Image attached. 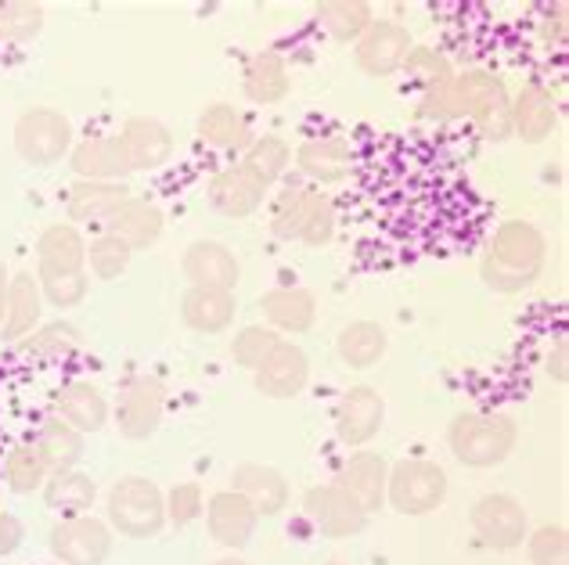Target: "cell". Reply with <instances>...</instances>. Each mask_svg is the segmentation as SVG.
I'll return each instance as SVG.
<instances>
[{"label": "cell", "instance_id": "1", "mask_svg": "<svg viewBox=\"0 0 569 565\" xmlns=\"http://www.w3.org/2000/svg\"><path fill=\"white\" fill-rule=\"evenodd\" d=\"M426 112L455 119V115H472L479 130L490 141H505L512 133V98H508L505 83L490 72H458L447 80L440 91L426 94Z\"/></svg>", "mask_w": 569, "mask_h": 565}, {"label": "cell", "instance_id": "2", "mask_svg": "<svg viewBox=\"0 0 569 565\" xmlns=\"http://www.w3.org/2000/svg\"><path fill=\"white\" fill-rule=\"evenodd\" d=\"M545 256H548L545 234L533 224H527V220H508L493 234V245L483 256V263H479V278H483L487 289L512 295L533 285L545 266Z\"/></svg>", "mask_w": 569, "mask_h": 565}, {"label": "cell", "instance_id": "3", "mask_svg": "<svg viewBox=\"0 0 569 565\" xmlns=\"http://www.w3.org/2000/svg\"><path fill=\"white\" fill-rule=\"evenodd\" d=\"M447 443H451L455 457L469 468H493L516 451L519 443V428L512 418L505 414H458V418L447 425Z\"/></svg>", "mask_w": 569, "mask_h": 565}, {"label": "cell", "instance_id": "4", "mask_svg": "<svg viewBox=\"0 0 569 565\" xmlns=\"http://www.w3.org/2000/svg\"><path fill=\"white\" fill-rule=\"evenodd\" d=\"M109 526L130 541L159 537L167 526V494L144 475H123L109 490Z\"/></svg>", "mask_w": 569, "mask_h": 565}, {"label": "cell", "instance_id": "5", "mask_svg": "<svg viewBox=\"0 0 569 565\" xmlns=\"http://www.w3.org/2000/svg\"><path fill=\"white\" fill-rule=\"evenodd\" d=\"M447 472L437 461H400V465H389V480H386V501L389 508L400 515H429L437 512L447 501Z\"/></svg>", "mask_w": 569, "mask_h": 565}, {"label": "cell", "instance_id": "6", "mask_svg": "<svg viewBox=\"0 0 569 565\" xmlns=\"http://www.w3.org/2000/svg\"><path fill=\"white\" fill-rule=\"evenodd\" d=\"M14 152L29 167H54L72 152V119L58 109H26L14 123Z\"/></svg>", "mask_w": 569, "mask_h": 565}, {"label": "cell", "instance_id": "7", "mask_svg": "<svg viewBox=\"0 0 569 565\" xmlns=\"http://www.w3.org/2000/svg\"><path fill=\"white\" fill-rule=\"evenodd\" d=\"M162 414H167V385L156 375H133L127 379L123 393H119V407H116V425L123 440H152L162 425Z\"/></svg>", "mask_w": 569, "mask_h": 565}, {"label": "cell", "instance_id": "8", "mask_svg": "<svg viewBox=\"0 0 569 565\" xmlns=\"http://www.w3.org/2000/svg\"><path fill=\"white\" fill-rule=\"evenodd\" d=\"M58 565H104L112 555V526L94 515L58 518L48 537Z\"/></svg>", "mask_w": 569, "mask_h": 565}, {"label": "cell", "instance_id": "9", "mask_svg": "<svg viewBox=\"0 0 569 565\" xmlns=\"http://www.w3.org/2000/svg\"><path fill=\"white\" fill-rule=\"evenodd\" d=\"M303 515H307V523L318 529L321 537H328V541L357 537V533H361L365 523H368L365 508L339 483H321V486L307 490Z\"/></svg>", "mask_w": 569, "mask_h": 565}, {"label": "cell", "instance_id": "10", "mask_svg": "<svg viewBox=\"0 0 569 565\" xmlns=\"http://www.w3.org/2000/svg\"><path fill=\"white\" fill-rule=\"evenodd\" d=\"M472 529L493 552H512L530 533V518L512 494H487L472 504Z\"/></svg>", "mask_w": 569, "mask_h": 565}, {"label": "cell", "instance_id": "11", "mask_svg": "<svg viewBox=\"0 0 569 565\" xmlns=\"http://www.w3.org/2000/svg\"><path fill=\"white\" fill-rule=\"evenodd\" d=\"M386 422V400L371 385H350L336 404V436L347 447H365Z\"/></svg>", "mask_w": 569, "mask_h": 565}, {"label": "cell", "instance_id": "12", "mask_svg": "<svg viewBox=\"0 0 569 565\" xmlns=\"http://www.w3.org/2000/svg\"><path fill=\"white\" fill-rule=\"evenodd\" d=\"M411 33L400 22H371L365 37L357 40V69L368 77H393L411 54Z\"/></svg>", "mask_w": 569, "mask_h": 565}, {"label": "cell", "instance_id": "13", "mask_svg": "<svg viewBox=\"0 0 569 565\" xmlns=\"http://www.w3.org/2000/svg\"><path fill=\"white\" fill-rule=\"evenodd\" d=\"M257 375V390L267 400H292L307 390L310 382V356L296 346V342H281L267 353V361L252 371Z\"/></svg>", "mask_w": 569, "mask_h": 565}, {"label": "cell", "instance_id": "14", "mask_svg": "<svg viewBox=\"0 0 569 565\" xmlns=\"http://www.w3.org/2000/svg\"><path fill=\"white\" fill-rule=\"evenodd\" d=\"M257 523H260L257 508H252L242 494H234V490H220V494H213L206 501L209 537L223 547H231V552H242V547L252 541Z\"/></svg>", "mask_w": 569, "mask_h": 565}, {"label": "cell", "instance_id": "15", "mask_svg": "<svg viewBox=\"0 0 569 565\" xmlns=\"http://www.w3.org/2000/svg\"><path fill=\"white\" fill-rule=\"evenodd\" d=\"M263 195H267V184L257 181L242 162H234V167L220 170L213 181H209V205L228 216V220H246L252 216L263 205Z\"/></svg>", "mask_w": 569, "mask_h": 565}, {"label": "cell", "instance_id": "16", "mask_svg": "<svg viewBox=\"0 0 569 565\" xmlns=\"http://www.w3.org/2000/svg\"><path fill=\"white\" fill-rule=\"evenodd\" d=\"M181 271L191 281V289H217V292H234L238 285V266L234 252L223 245V242H194L188 245L184 260H181Z\"/></svg>", "mask_w": 569, "mask_h": 565}, {"label": "cell", "instance_id": "17", "mask_svg": "<svg viewBox=\"0 0 569 565\" xmlns=\"http://www.w3.org/2000/svg\"><path fill=\"white\" fill-rule=\"evenodd\" d=\"M123 152L130 170H159L162 162H170L173 155V133L167 123H159L152 115H133L123 123Z\"/></svg>", "mask_w": 569, "mask_h": 565}, {"label": "cell", "instance_id": "18", "mask_svg": "<svg viewBox=\"0 0 569 565\" xmlns=\"http://www.w3.org/2000/svg\"><path fill=\"white\" fill-rule=\"evenodd\" d=\"M231 490L242 494L263 518L278 515L284 504H289V480H284L274 465L242 461V465H234V472H231Z\"/></svg>", "mask_w": 569, "mask_h": 565}, {"label": "cell", "instance_id": "19", "mask_svg": "<svg viewBox=\"0 0 569 565\" xmlns=\"http://www.w3.org/2000/svg\"><path fill=\"white\" fill-rule=\"evenodd\" d=\"M386 480H389V461L376 451L350 454L347 465L339 472V486L361 504L365 515L379 512L386 504Z\"/></svg>", "mask_w": 569, "mask_h": 565}, {"label": "cell", "instance_id": "20", "mask_svg": "<svg viewBox=\"0 0 569 565\" xmlns=\"http://www.w3.org/2000/svg\"><path fill=\"white\" fill-rule=\"evenodd\" d=\"M87 263V242L77 224H51L37 242V278L80 274Z\"/></svg>", "mask_w": 569, "mask_h": 565}, {"label": "cell", "instance_id": "21", "mask_svg": "<svg viewBox=\"0 0 569 565\" xmlns=\"http://www.w3.org/2000/svg\"><path fill=\"white\" fill-rule=\"evenodd\" d=\"M40 310H43V292H40L37 274H29V271L11 274L8 278V300H4V324H0V339L22 342L40 324Z\"/></svg>", "mask_w": 569, "mask_h": 565}, {"label": "cell", "instance_id": "22", "mask_svg": "<svg viewBox=\"0 0 569 565\" xmlns=\"http://www.w3.org/2000/svg\"><path fill=\"white\" fill-rule=\"evenodd\" d=\"M54 407H58V418L66 425H72L77 433L91 436L101 433L109 425V400L91 382H69L58 390L54 396Z\"/></svg>", "mask_w": 569, "mask_h": 565}, {"label": "cell", "instance_id": "23", "mask_svg": "<svg viewBox=\"0 0 569 565\" xmlns=\"http://www.w3.org/2000/svg\"><path fill=\"white\" fill-rule=\"evenodd\" d=\"M101 231H109V234L119 238V242H127L130 252L152 249L162 238V210L156 202H144V199L130 195L109 220H104Z\"/></svg>", "mask_w": 569, "mask_h": 565}, {"label": "cell", "instance_id": "24", "mask_svg": "<svg viewBox=\"0 0 569 565\" xmlns=\"http://www.w3.org/2000/svg\"><path fill=\"white\" fill-rule=\"evenodd\" d=\"M69 162H72V170H77L80 181H119L123 184V176L133 173L119 133L116 138H91V141L77 144L69 152Z\"/></svg>", "mask_w": 569, "mask_h": 565}, {"label": "cell", "instance_id": "25", "mask_svg": "<svg viewBox=\"0 0 569 565\" xmlns=\"http://www.w3.org/2000/svg\"><path fill=\"white\" fill-rule=\"evenodd\" d=\"M238 303L234 292H217V289H188L181 300V317L191 332L199 335H220L234 324Z\"/></svg>", "mask_w": 569, "mask_h": 565}, {"label": "cell", "instance_id": "26", "mask_svg": "<svg viewBox=\"0 0 569 565\" xmlns=\"http://www.w3.org/2000/svg\"><path fill=\"white\" fill-rule=\"evenodd\" d=\"M260 310L278 332H292V335L310 332L313 321H318V300H313L307 289H271V292H263Z\"/></svg>", "mask_w": 569, "mask_h": 565}, {"label": "cell", "instance_id": "27", "mask_svg": "<svg viewBox=\"0 0 569 565\" xmlns=\"http://www.w3.org/2000/svg\"><path fill=\"white\" fill-rule=\"evenodd\" d=\"M559 123V109L556 98H551L545 87H527L516 101H512V133H519L527 144H541L551 138V130Z\"/></svg>", "mask_w": 569, "mask_h": 565}, {"label": "cell", "instance_id": "28", "mask_svg": "<svg viewBox=\"0 0 569 565\" xmlns=\"http://www.w3.org/2000/svg\"><path fill=\"white\" fill-rule=\"evenodd\" d=\"M43 501H48V508L58 512L62 518L91 515L94 501H98V483L87 472H77V468L54 472V475H48V483H43Z\"/></svg>", "mask_w": 569, "mask_h": 565}, {"label": "cell", "instance_id": "29", "mask_svg": "<svg viewBox=\"0 0 569 565\" xmlns=\"http://www.w3.org/2000/svg\"><path fill=\"white\" fill-rule=\"evenodd\" d=\"M130 199V188L119 181H77L69 191V220L104 224Z\"/></svg>", "mask_w": 569, "mask_h": 565}, {"label": "cell", "instance_id": "30", "mask_svg": "<svg viewBox=\"0 0 569 565\" xmlns=\"http://www.w3.org/2000/svg\"><path fill=\"white\" fill-rule=\"evenodd\" d=\"M350 162H353L350 144L342 138H313L307 144H299V152H296V167L321 184L342 181V176L350 173Z\"/></svg>", "mask_w": 569, "mask_h": 565}, {"label": "cell", "instance_id": "31", "mask_svg": "<svg viewBox=\"0 0 569 565\" xmlns=\"http://www.w3.org/2000/svg\"><path fill=\"white\" fill-rule=\"evenodd\" d=\"M386 346H389V335H386L382 324H376V321H353L336 339L339 361L347 364V367H357V371L379 364Z\"/></svg>", "mask_w": 569, "mask_h": 565}, {"label": "cell", "instance_id": "32", "mask_svg": "<svg viewBox=\"0 0 569 565\" xmlns=\"http://www.w3.org/2000/svg\"><path fill=\"white\" fill-rule=\"evenodd\" d=\"M289 65L278 51H260L246 69V98L257 105H278L289 98Z\"/></svg>", "mask_w": 569, "mask_h": 565}, {"label": "cell", "instance_id": "33", "mask_svg": "<svg viewBox=\"0 0 569 565\" xmlns=\"http://www.w3.org/2000/svg\"><path fill=\"white\" fill-rule=\"evenodd\" d=\"M33 443H37V451L43 454V461H48L51 475L77 468L80 461H83V451H87L83 433H77V428L66 425L62 418H48V422H43Z\"/></svg>", "mask_w": 569, "mask_h": 565}, {"label": "cell", "instance_id": "34", "mask_svg": "<svg viewBox=\"0 0 569 565\" xmlns=\"http://www.w3.org/2000/svg\"><path fill=\"white\" fill-rule=\"evenodd\" d=\"M199 138L206 144L220 148V152H238V148H249L252 144V133H249V123L242 119L234 105H209L202 115H199Z\"/></svg>", "mask_w": 569, "mask_h": 565}, {"label": "cell", "instance_id": "35", "mask_svg": "<svg viewBox=\"0 0 569 565\" xmlns=\"http://www.w3.org/2000/svg\"><path fill=\"white\" fill-rule=\"evenodd\" d=\"M318 22L339 43H357L376 19H371V8L365 0H325V4H318Z\"/></svg>", "mask_w": 569, "mask_h": 565}, {"label": "cell", "instance_id": "36", "mask_svg": "<svg viewBox=\"0 0 569 565\" xmlns=\"http://www.w3.org/2000/svg\"><path fill=\"white\" fill-rule=\"evenodd\" d=\"M19 350L29 356H43V361H62V356H72L80 350V329H72L69 321H51L43 329H33L22 342Z\"/></svg>", "mask_w": 569, "mask_h": 565}, {"label": "cell", "instance_id": "37", "mask_svg": "<svg viewBox=\"0 0 569 565\" xmlns=\"http://www.w3.org/2000/svg\"><path fill=\"white\" fill-rule=\"evenodd\" d=\"M289 162H292V148L281 138H252V144L242 155V167L257 176V181H263L267 188H271L274 181H281L284 170H289Z\"/></svg>", "mask_w": 569, "mask_h": 565}, {"label": "cell", "instance_id": "38", "mask_svg": "<svg viewBox=\"0 0 569 565\" xmlns=\"http://www.w3.org/2000/svg\"><path fill=\"white\" fill-rule=\"evenodd\" d=\"M48 461L37 451V443H19L8 461H4V483L14 490V494H33V490H43L48 483Z\"/></svg>", "mask_w": 569, "mask_h": 565}, {"label": "cell", "instance_id": "39", "mask_svg": "<svg viewBox=\"0 0 569 565\" xmlns=\"http://www.w3.org/2000/svg\"><path fill=\"white\" fill-rule=\"evenodd\" d=\"M43 4L33 0H0V43H29L43 33Z\"/></svg>", "mask_w": 569, "mask_h": 565}, {"label": "cell", "instance_id": "40", "mask_svg": "<svg viewBox=\"0 0 569 565\" xmlns=\"http://www.w3.org/2000/svg\"><path fill=\"white\" fill-rule=\"evenodd\" d=\"M130 245L119 242L116 234L101 231L98 238H91V245H87V263H91V274L101 278V281H116L127 274L130 266Z\"/></svg>", "mask_w": 569, "mask_h": 565}, {"label": "cell", "instance_id": "41", "mask_svg": "<svg viewBox=\"0 0 569 565\" xmlns=\"http://www.w3.org/2000/svg\"><path fill=\"white\" fill-rule=\"evenodd\" d=\"M336 234V205L321 191H307V210H303V224H299V242L310 249H321L332 242Z\"/></svg>", "mask_w": 569, "mask_h": 565}, {"label": "cell", "instance_id": "42", "mask_svg": "<svg viewBox=\"0 0 569 565\" xmlns=\"http://www.w3.org/2000/svg\"><path fill=\"white\" fill-rule=\"evenodd\" d=\"M278 346V335L271 329H260V324H249V329H242L234 335L231 342V356H234V364H242L249 371H257L263 361H267V353H271Z\"/></svg>", "mask_w": 569, "mask_h": 565}, {"label": "cell", "instance_id": "43", "mask_svg": "<svg viewBox=\"0 0 569 565\" xmlns=\"http://www.w3.org/2000/svg\"><path fill=\"white\" fill-rule=\"evenodd\" d=\"M530 565H569V533L562 526H541L527 533Z\"/></svg>", "mask_w": 569, "mask_h": 565}, {"label": "cell", "instance_id": "44", "mask_svg": "<svg viewBox=\"0 0 569 565\" xmlns=\"http://www.w3.org/2000/svg\"><path fill=\"white\" fill-rule=\"evenodd\" d=\"M40 281V292H43V303H51L58 310H69V306H80L87 300V271L80 274H54V278H37Z\"/></svg>", "mask_w": 569, "mask_h": 565}, {"label": "cell", "instance_id": "45", "mask_svg": "<svg viewBox=\"0 0 569 565\" xmlns=\"http://www.w3.org/2000/svg\"><path fill=\"white\" fill-rule=\"evenodd\" d=\"M202 515H206V497L199 483H177L167 494V523L191 526Z\"/></svg>", "mask_w": 569, "mask_h": 565}, {"label": "cell", "instance_id": "46", "mask_svg": "<svg viewBox=\"0 0 569 565\" xmlns=\"http://www.w3.org/2000/svg\"><path fill=\"white\" fill-rule=\"evenodd\" d=\"M307 191L310 188H289L281 191V199L274 205V220H271V231L278 238H299V224H303V210H307Z\"/></svg>", "mask_w": 569, "mask_h": 565}, {"label": "cell", "instance_id": "47", "mask_svg": "<svg viewBox=\"0 0 569 565\" xmlns=\"http://www.w3.org/2000/svg\"><path fill=\"white\" fill-rule=\"evenodd\" d=\"M26 541V526L11 512H0V558L14 555Z\"/></svg>", "mask_w": 569, "mask_h": 565}, {"label": "cell", "instance_id": "48", "mask_svg": "<svg viewBox=\"0 0 569 565\" xmlns=\"http://www.w3.org/2000/svg\"><path fill=\"white\" fill-rule=\"evenodd\" d=\"M548 375L556 379L559 385H566V379H569V371H566V342H559L556 353L548 356Z\"/></svg>", "mask_w": 569, "mask_h": 565}, {"label": "cell", "instance_id": "49", "mask_svg": "<svg viewBox=\"0 0 569 565\" xmlns=\"http://www.w3.org/2000/svg\"><path fill=\"white\" fill-rule=\"evenodd\" d=\"M8 266L0 263V324H4V300H8Z\"/></svg>", "mask_w": 569, "mask_h": 565}, {"label": "cell", "instance_id": "50", "mask_svg": "<svg viewBox=\"0 0 569 565\" xmlns=\"http://www.w3.org/2000/svg\"><path fill=\"white\" fill-rule=\"evenodd\" d=\"M213 565H249L246 558H238V555H231V558H220V562H213Z\"/></svg>", "mask_w": 569, "mask_h": 565}, {"label": "cell", "instance_id": "51", "mask_svg": "<svg viewBox=\"0 0 569 565\" xmlns=\"http://www.w3.org/2000/svg\"><path fill=\"white\" fill-rule=\"evenodd\" d=\"M328 565H347V562H328Z\"/></svg>", "mask_w": 569, "mask_h": 565}]
</instances>
